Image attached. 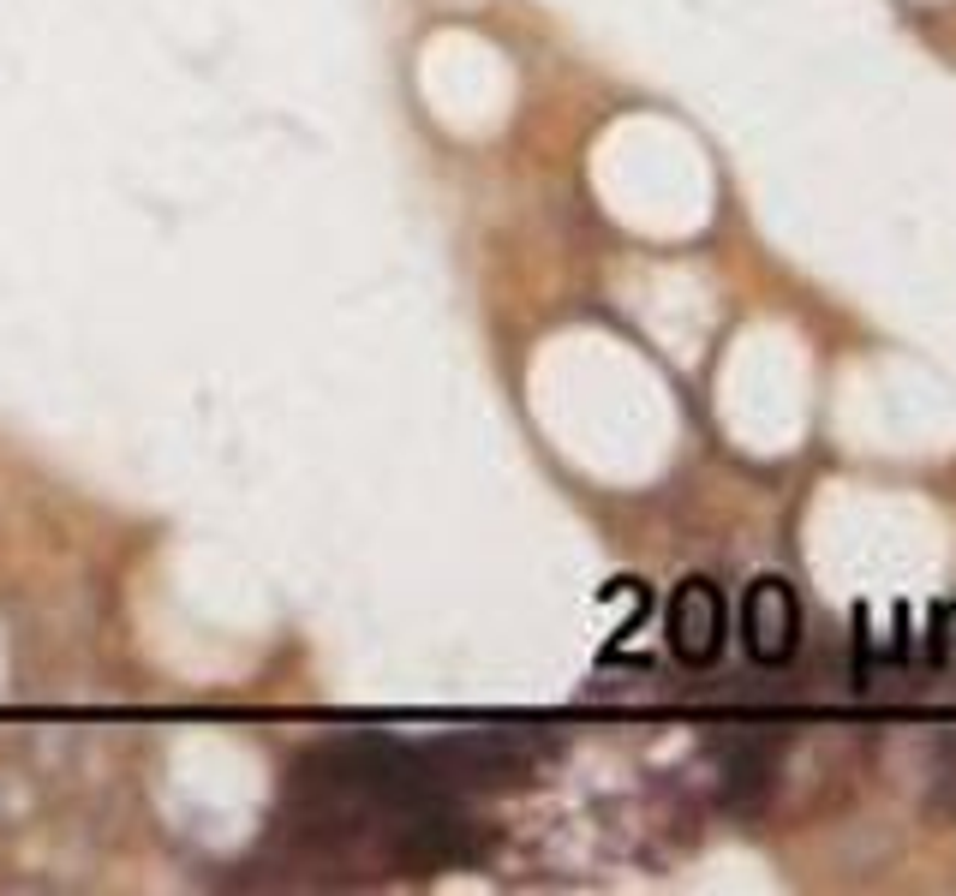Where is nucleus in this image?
Segmentation results:
<instances>
[{
	"label": "nucleus",
	"instance_id": "f257e3e1",
	"mask_svg": "<svg viewBox=\"0 0 956 896\" xmlns=\"http://www.w3.org/2000/svg\"><path fill=\"white\" fill-rule=\"evenodd\" d=\"M723 627H730V616H723V592L711 580H682L670 598V616H664V634H670V651L682 663H711L723 651Z\"/></svg>",
	"mask_w": 956,
	"mask_h": 896
},
{
	"label": "nucleus",
	"instance_id": "f03ea898",
	"mask_svg": "<svg viewBox=\"0 0 956 896\" xmlns=\"http://www.w3.org/2000/svg\"><path fill=\"white\" fill-rule=\"evenodd\" d=\"M742 634H747V651L759 663H789L801 646L795 592L783 580H754L747 586V604H742Z\"/></svg>",
	"mask_w": 956,
	"mask_h": 896
}]
</instances>
